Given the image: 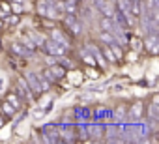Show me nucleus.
<instances>
[{
	"instance_id": "16",
	"label": "nucleus",
	"mask_w": 159,
	"mask_h": 144,
	"mask_svg": "<svg viewBox=\"0 0 159 144\" xmlns=\"http://www.w3.org/2000/svg\"><path fill=\"white\" fill-rule=\"evenodd\" d=\"M6 101H8V103H10V105H11V107H13L15 110H17V109L21 107V101H19V97H17L15 94H10V96L6 97Z\"/></svg>"
},
{
	"instance_id": "9",
	"label": "nucleus",
	"mask_w": 159,
	"mask_h": 144,
	"mask_svg": "<svg viewBox=\"0 0 159 144\" xmlns=\"http://www.w3.org/2000/svg\"><path fill=\"white\" fill-rule=\"evenodd\" d=\"M129 112H131V118H133V120H135V124H137V122H139V118L142 116V103H140V101H135Z\"/></svg>"
},
{
	"instance_id": "17",
	"label": "nucleus",
	"mask_w": 159,
	"mask_h": 144,
	"mask_svg": "<svg viewBox=\"0 0 159 144\" xmlns=\"http://www.w3.org/2000/svg\"><path fill=\"white\" fill-rule=\"evenodd\" d=\"M51 88V83L43 77V75H39V94H43V92H47Z\"/></svg>"
},
{
	"instance_id": "18",
	"label": "nucleus",
	"mask_w": 159,
	"mask_h": 144,
	"mask_svg": "<svg viewBox=\"0 0 159 144\" xmlns=\"http://www.w3.org/2000/svg\"><path fill=\"white\" fill-rule=\"evenodd\" d=\"M47 8H49V0H39V2H38V13H39V15L45 17Z\"/></svg>"
},
{
	"instance_id": "2",
	"label": "nucleus",
	"mask_w": 159,
	"mask_h": 144,
	"mask_svg": "<svg viewBox=\"0 0 159 144\" xmlns=\"http://www.w3.org/2000/svg\"><path fill=\"white\" fill-rule=\"evenodd\" d=\"M64 23H66V26H67L75 36H79V34L83 32V26H81V21L77 19V13H67L66 19H64Z\"/></svg>"
},
{
	"instance_id": "29",
	"label": "nucleus",
	"mask_w": 159,
	"mask_h": 144,
	"mask_svg": "<svg viewBox=\"0 0 159 144\" xmlns=\"http://www.w3.org/2000/svg\"><path fill=\"white\" fill-rule=\"evenodd\" d=\"M0 45H2V39H0Z\"/></svg>"
},
{
	"instance_id": "1",
	"label": "nucleus",
	"mask_w": 159,
	"mask_h": 144,
	"mask_svg": "<svg viewBox=\"0 0 159 144\" xmlns=\"http://www.w3.org/2000/svg\"><path fill=\"white\" fill-rule=\"evenodd\" d=\"M41 49L45 52H49L51 56H66V52H67V49L64 45H60V43H56L52 39H45L43 45H41Z\"/></svg>"
},
{
	"instance_id": "25",
	"label": "nucleus",
	"mask_w": 159,
	"mask_h": 144,
	"mask_svg": "<svg viewBox=\"0 0 159 144\" xmlns=\"http://www.w3.org/2000/svg\"><path fill=\"white\" fill-rule=\"evenodd\" d=\"M41 116H43V110H41V109H39V110H36V112H34V118H41Z\"/></svg>"
},
{
	"instance_id": "4",
	"label": "nucleus",
	"mask_w": 159,
	"mask_h": 144,
	"mask_svg": "<svg viewBox=\"0 0 159 144\" xmlns=\"http://www.w3.org/2000/svg\"><path fill=\"white\" fill-rule=\"evenodd\" d=\"M11 52H13L15 56H21V58H30V56H34V52L28 51V49L23 45V41H15V43H11Z\"/></svg>"
},
{
	"instance_id": "15",
	"label": "nucleus",
	"mask_w": 159,
	"mask_h": 144,
	"mask_svg": "<svg viewBox=\"0 0 159 144\" xmlns=\"http://www.w3.org/2000/svg\"><path fill=\"white\" fill-rule=\"evenodd\" d=\"M109 47H111V51H112L114 58H116V60H120V58H122V47H120V43H118V41H114V43H111Z\"/></svg>"
},
{
	"instance_id": "11",
	"label": "nucleus",
	"mask_w": 159,
	"mask_h": 144,
	"mask_svg": "<svg viewBox=\"0 0 159 144\" xmlns=\"http://www.w3.org/2000/svg\"><path fill=\"white\" fill-rule=\"evenodd\" d=\"M75 114H77V120H88L90 118V109H86V107H77L75 109Z\"/></svg>"
},
{
	"instance_id": "27",
	"label": "nucleus",
	"mask_w": 159,
	"mask_h": 144,
	"mask_svg": "<svg viewBox=\"0 0 159 144\" xmlns=\"http://www.w3.org/2000/svg\"><path fill=\"white\" fill-rule=\"evenodd\" d=\"M2 125H4V120H2V118H0V127H2Z\"/></svg>"
},
{
	"instance_id": "14",
	"label": "nucleus",
	"mask_w": 159,
	"mask_h": 144,
	"mask_svg": "<svg viewBox=\"0 0 159 144\" xmlns=\"http://www.w3.org/2000/svg\"><path fill=\"white\" fill-rule=\"evenodd\" d=\"M99 39L105 43V45H111V43H114L116 39H114V36L111 34V32H107V30H103L101 34H99Z\"/></svg>"
},
{
	"instance_id": "6",
	"label": "nucleus",
	"mask_w": 159,
	"mask_h": 144,
	"mask_svg": "<svg viewBox=\"0 0 159 144\" xmlns=\"http://www.w3.org/2000/svg\"><path fill=\"white\" fill-rule=\"evenodd\" d=\"M144 49H148L152 54H157V34H148L144 41Z\"/></svg>"
},
{
	"instance_id": "28",
	"label": "nucleus",
	"mask_w": 159,
	"mask_h": 144,
	"mask_svg": "<svg viewBox=\"0 0 159 144\" xmlns=\"http://www.w3.org/2000/svg\"><path fill=\"white\" fill-rule=\"evenodd\" d=\"M0 28H2V21H0Z\"/></svg>"
},
{
	"instance_id": "3",
	"label": "nucleus",
	"mask_w": 159,
	"mask_h": 144,
	"mask_svg": "<svg viewBox=\"0 0 159 144\" xmlns=\"http://www.w3.org/2000/svg\"><path fill=\"white\" fill-rule=\"evenodd\" d=\"M25 81L28 83L32 92L38 96L39 94V73H36V71H26V73H25Z\"/></svg>"
},
{
	"instance_id": "8",
	"label": "nucleus",
	"mask_w": 159,
	"mask_h": 144,
	"mask_svg": "<svg viewBox=\"0 0 159 144\" xmlns=\"http://www.w3.org/2000/svg\"><path fill=\"white\" fill-rule=\"evenodd\" d=\"M159 97H153V101H152V105H150V109H148V118L150 120H157L159 118Z\"/></svg>"
},
{
	"instance_id": "13",
	"label": "nucleus",
	"mask_w": 159,
	"mask_h": 144,
	"mask_svg": "<svg viewBox=\"0 0 159 144\" xmlns=\"http://www.w3.org/2000/svg\"><path fill=\"white\" fill-rule=\"evenodd\" d=\"M99 51H101V54L107 58V62H116V58H114V54H112V51H111V47H109V45H105V43H103V47H101Z\"/></svg>"
},
{
	"instance_id": "5",
	"label": "nucleus",
	"mask_w": 159,
	"mask_h": 144,
	"mask_svg": "<svg viewBox=\"0 0 159 144\" xmlns=\"http://www.w3.org/2000/svg\"><path fill=\"white\" fill-rule=\"evenodd\" d=\"M84 51H88V54H92V56L96 58V62H98L101 67H105V64H107V62H105V58H103V54H101V51H99L98 47H94L92 43H88Z\"/></svg>"
},
{
	"instance_id": "7",
	"label": "nucleus",
	"mask_w": 159,
	"mask_h": 144,
	"mask_svg": "<svg viewBox=\"0 0 159 144\" xmlns=\"http://www.w3.org/2000/svg\"><path fill=\"white\" fill-rule=\"evenodd\" d=\"M51 39L56 41V43H60V45H64L66 49H69V41L66 39V36H64L60 30H52V32H51Z\"/></svg>"
},
{
	"instance_id": "26",
	"label": "nucleus",
	"mask_w": 159,
	"mask_h": 144,
	"mask_svg": "<svg viewBox=\"0 0 159 144\" xmlns=\"http://www.w3.org/2000/svg\"><path fill=\"white\" fill-rule=\"evenodd\" d=\"M4 88V79H0V90Z\"/></svg>"
},
{
	"instance_id": "22",
	"label": "nucleus",
	"mask_w": 159,
	"mask_h": 144,
	"mask_svg": "<svg viewBox=\"0 0 159 144\" xmlns=\"http://www.w3.org/2000/svg\"><path fill=\"white\" fill-rule=\"evenodd\" d=\"M0 15H10V6L8 4H0Z\"/></svg>"
},
{
	"instance_id": "12",
	"label": "nucleus",
	"mask_w": 159,
	"mask_h": 144,
	"mask_svg": "<svg viewBox=\"0 0 159 144\" xmlns=\"http://www.w3.org/2000/svg\"><path fill=\"white\" fill-rule=\"evenodd\" d=\"M129 8H131V13H133L135 17H139V15H140V10H142V0H131V2H129Z\"/></svg>"
},
{
	"instance_id": "23",
	"label": "nucleus",
	"mask_w": 159,
	"mask_h": 144,
	"mask_svg": "<svg viewBox=\"0 0 159 144\" xmlns=\"http://www.w3.org/2000/svg\"><path fill=\"white\" fill-rule=\"evenodd\" d=\"M124 114H125V107H118V110H116V120H118V122L124 120Z\"/></svg>"
},
{
	"instance_id": "21",
	"label": "nucleus",
	"mask_w": 159,
	"mask_h": 144,
	"mask_svg": "<svg viewBox=\"0 0 159 144\" xmlns=\"http://www.w3.org/2000/svg\"><path fill=\"white\" fill-rule=\"evenodd\" d=\"M6 23L11 25V26H17V25H19V15H17V13H15V15H8Z\"/></svg>"
},
{
	"instance_id": "19",
	"label": "nucleus",
	"mask_w": 159,
	"mask_h": 144,
	"mask_svg": "<svg viewBox=\"0 0 159 144\" xmlns=\"http://www.w3.org/2000/svg\"><path fill=\"white\" fill-rule=\"evenodd\" d=\"M0 107H2V110H4L8 116H13V114H15V109H13L8 101H2V105H0Z\"/></svg>"
},
{
	"instance_id": "24",
	"label": "nucleus",
	"mask_w": 159,
	"mask_h": 144,
	"mask_svg": "<svg viewBox=\"0 0 159 144\" xmlns=\"http://www.w3.org/2000/svg\"><path fill=\"white\" fill-rule=\"evenodd\" d=\"M10 10H13V13H21L23 11V6H21V2H17V4H13V6H10Z\"/></svg>"
},
{
	"instance_id": "10",
	"label": "nucleus",
	"mask_w": 159,
	"mask_h": 144,
	"mask_svg": "<svg viewBox=\"0 0 159 144\" xmlns=\"http://www.w3.org/2000/svg\"><path fill=\"white\" fill-rule=\"evenodd\" d=\"M49 71L52 73V77H54L56 81H60V79H64V77H66V69H64L62 65H56V62H54V65H52V67H49Z\"/></svg>"
},
{
	"instance_id": "20",
	"label": "nucleus",
	"mask_w": 159,
	"mask_h": 144,
	"mask_svg": "<svg viewBox=\"0 0 159 144\" xmlns=\"http://www.w3.org/2000/svg\"><path fill=\"white\" fill-rule=\"evenodd\" d=\"M23 45H25L28 51H32V52H36V51H38V45L34 43V39H28V38H26V39H23Z\"/></svg>"
}]
</instances>
